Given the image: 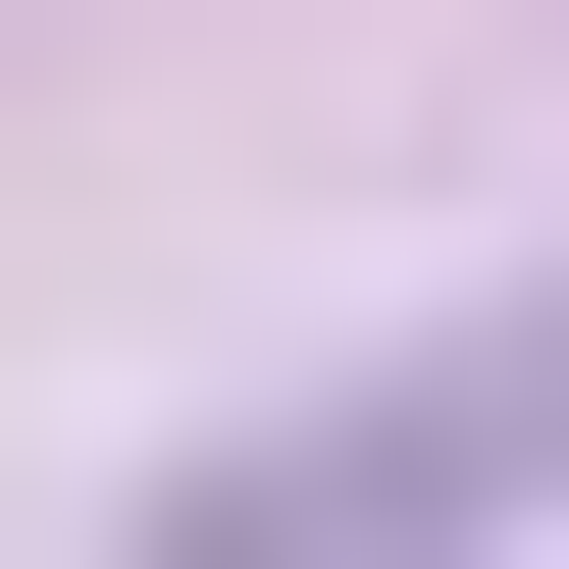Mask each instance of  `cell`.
Wrapping results in <instances>:
<instances>
[{
    "mask_svg": "<svg viewBox=\"0 0 569 569\" xmlns=\"http://www.w3.org/2000/svg\"><path fill=\"white\" fill-rule=\"evenodd\" d=\"M208 518H569V311H466V362H311Z\"/></svg>",
    "mask_w": 569,
    "mask_h": 569,
    "instance_id": "obj_1",
    "label": "cell"
}]
</instances>
